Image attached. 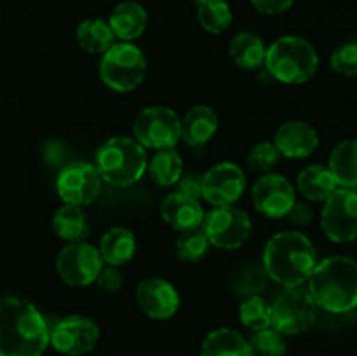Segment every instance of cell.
<instances>
[{
    "mask_svg": "<svg viewBox=\"0 0 357 356\" xmlns=\"http://www.w3.org/2000/svg\"><path fill=\"white\" fill-rule=\"evenodd\" d=\"M47 318L23 297H0V356H42L49 348Z\"/></svg>",
    "mask_w": 357,
    "mask_h": 356,
    "instance_id": "cell-1",
    "label": "cell"
},
{
    "mask_svg": "<svg viewBox=\"0 0 357 356\" xmlns=\"http://www.w3.org/2000/svg\"><path fill=\"white\" fill-rule=\"evenodd\" d=\"M316 264V248L302 232L282 230L265 244L261 265L268 278L284 288L303 285L312 274Z\"/></svg>",
    "mask_w": 357,
    "mask_h": 356,
    "instance_id": "cell-2",
    "label": "cell"
},
{
    "mask_svg": "<svg viewBox=\"0 0 357 356\" xmlns=\"http://www.w3.org/2000/svg\"><path fill=\"white\" fill-rule=\"evenodd\" d=\"M309 292L316 306L342 314L357 307V262L335 255L317 262L309 276Z\"/></svg>",
    "mask_w": 357,
    "mask_h": 356,
    "instance_id": "cell-3",
    "label": "cell"
},
{
    "mask_svg": "<svg viewBox=\"0 0 357 356\" xmlns=\"http://www.w3.org/2000/svg\"><path fill=\"white\" fill-rule=\"evenodd\" d=\"M96 170L112 187H129L142 180L149 168L146 152L135 138L114 136L96 152Z\"/></svg>",
    "mask_w": 357,
    "mask_h": 356,
    "instance_id": "cell-4",
    "label": "cell"
},
{
    "mask_svg": "<svg viewBox=\"0 0 357 356\" xmlns=\"http://www.w3.org/2000/svg\"><path fill=\"white\" fill-rule=\"evenodd\" d=\"M265 66L279 82L303 84L316 75L319 56L307 38L284 35L267 47Z\"/></svg>",
    "mask_w": 357,
    "mask_h": 356,
    "instance_id": "cell-5",
    "label": "cell"
},
{
    "mask_svg": "<svg viewBox=\"0 0 357 356\" xmlns=\"http://www.w3.org/2000/svg\"><path fill=\"white\" fill-rule=\"evenodd\" d=\"M146 75V59L138 45L119 42L103 52L100 77L105 86L117 93L136 89Z\"/></svg>",
    "mask_w": 357,
    "mask_h": 356,
    "instance_id": "cell-6",
    "label": "cell"
},
{
    "mask_svg": "<svg viewBox=\"0 0 357 356\" xmlns=\"http://www.w3.org/2000/svg\"><path fill=\"white\" fill-rule=\"evenodd\" d=\"M316 307L309 288L288 286L271 304V328L281 335L302 334L312 327Z\"/></svg>",
    "mask_w": 357,
    "mask_h": 356,
    "instance_id": "cell-7",
    "label": "cell"
},
{
    "mask_svg": "<svg viewBox=\"0 0 357 356\" xmlns=\"http://www.w3.org/2000/svg\"><path fill=\"white\" fill-rule=\"evenodd\" d=\"M132 135L143 149H173L181 140V119L173 108L146 107L135 119Z\"/></svg>",
    "mask_w": 357,
    "mask_h": 356,
    "instance_id": "cell-8",
    "label": "cell"
},
{
    "mask_svg": "<svg viewBox=\"0 0 357 356\" xmlns=\"http://www.w3.org/2000/svg\"><path fill=\"white\" fill-rule=\"evenodd\" d=\"M202 232L209 244L222 250H237L251 234V218L236 206H215L202 218Z\"/></svg>",
    "mask_w": 357,
    "mask_h": 356,
    "instance_id": "cell-9",
    "label": "cell"
},
{
    "mask_svg": "<svg viewBox=\"0 0 357 356\" xmlns=\"http://www.w3.org/2000/svg\"><path fill=\"white\" fill-rule=\"evenodd\" d=\"M321 225L335 243L357 239V192L352 188H337L324 201Z\"/></svg>",
    "mask_w": 357,
    "mask_h": 356,
    "instance_id": "cell-10",
    "label": "cell"
},
{
    "mask_svg": "<svg viewBox=\"0 0 357 356\" xmlns=\"http://www.w3.org/2000/svg\"><path fill=\"white\" fill-rule=\"evenodd\" d=\"M100 341V328L91 318L72 314L51 327L49 346L65 356H84Z\"/></svg>",
    "mask_w": 357,
    "mask_h": 356,
    "instance_id": "cell-11",
    "label": "cell"
},
{
    "mask_svg": "<svg viewBox=\"0 0 357 356\" xmlns=\"http://www.w3.org/2000/svg\"><path fill=\"white\" fill-rule=\"evenodd\" d=\"M105 262L100 250L89 243H70L63 248L56 260L59 278L70 286H87L96 281Z\"/></svg>",
    "mask_w": 357,
    "mask_h": 356,
    "instance_id": "cell-12",
    "label": "cell"
},
{
    "mask_svg": "<svg viewBox=\"0 0 357 356\" xmlns=\"http://www.w3.org/2000/svg\"><path fill=\"white\" fill-rule=\"evenodd\" d=\"M101 177L91 163H72L61 170L56 191L65 205L84 206L93 202L101 191Z\"/></svg>",
    "mask_w": 357,
    "mask_h": 356,
    "instance_id": "cell-13",
    "label": "cell"
},
{
    "mask_svg": "<svg viewBox=\"0 0 357 356\" xmlns=\"http://www.w3.org/2000/svg\"><path fill=\"white\" fill-rule=\"evenodd\" d=\"M251 195H253L255 208L268 218L288 216L289 209L296 201L291 181L279 173L261 175L255 181Z\"/></svg>",
    "mask_w": 357,
    "mask_h": 356,
    "instance_id": "cell-14",
    "label": "cell"
},
{
    "mask_svg": "<svg viewBox=\"0 0 357 356\" xmlns=\"http://www.w3.org/2000/svg\"><path fill=\"white\" fill-rule=\"evenodd\" d=\"M246 175L237 164L218 163L202 175V198L213 206H230L243 195Z\"/></svg>",
    "mask_w": 357,
    "mask_h": 356,
    "instance_id": "cell-15",
    "label": "cell"
},
{
    "mask_svg": "<svg viewBox=\"0 0 357 356\" xmlns=\"http://www.w3.org/2000/svg\"><path fill=\"white\" fill-rule=\"evenodd\" d=\"M136 302L152 320H167L180 307V295L166 279L149 278L143 279L136 288Z\"/></svg>",
    "mask_w": 357,
    "mask_h": 356,
    "instance_id": "cell-16",
    "label": "cell"
},
{
    "mask_svg": "<svg viewBox=\"0 0 357 356\" xmlns=\"http://www.w3.org/2000/svg\"><path fill=\"white\" fill-rule=\"evenodd\" d=\"M274 145L279 154L288 159H303L316 152L319 147V135L309 122L288 121L275 131Z\"/></svg>",
    "mask_w": 357,
    "mask_h": 356,
    "instance_id": "cell-17",
    "label": "cell"
},
{
    "mask_svg": "<svg viewBox=\"0 0 357 356\" xmlns=\"http://www.w3.org/2000/svg\"><path fill=\"white\" fill-rule=\"evenodd\" d=\"M160 215H162L164 222L169 223L173 229L185 232V230L201 227L204 209L197 199L187 198L180 192H171L160 205Z\"/></svg>",
    "mask_w": 357,
    "mask_h": 356,
    "instance_id": "cell-18",
    "label": "cell"
},
{
    "mask_svg": "<svg viewBox=\"0 0 357 356\" xmlns=\"http://www.w3.org/2000/svg\"><path fill=\"white\" fill-rule=\"evenodd\" d=\"M146 23H149L146 10L143 9L142 3L132 2V0L117 3L108 17V24L115 38H121L122 42H131L143 35V31L146 30Z\"/></svg>",
    "mask_w": 357,
    "mask_h": 356,
    "instance_id": "cell-19",
    "label": "cell"
},
{
    "mask_svg": "<svg viewBox=\"0 0 357 356\" xmlns=\"http://www.w3.org/2000/svg\"><path fill=\"white\" fill-rule=\"evenodd\" d=\"M218 117L208 105H195L181 119V140L190 147H202L215 136Z\"/></svg>",
    "mask_w": 357,
    "mask_h": 356,
    "instance_id": "cell-20",
    "label": "cell"
},
{
    "mask_svg": "<svg viewBox=\"0 0 357 356\" xmlns=\"http://www.w3.org/2000/svg\"><path fill=\"white\" fill-rule=\"evenodd\" d=\"M98 250H100V255L105 264L114 265V267L124 265L126 262H129L135 257V234L129 229H126V227H112L110 230L103 234Z\"/></svg>",
    "mask_w": 357,
    "mask_h": 356,
    "instance_id": "cell-21",
    "label": "cell"
},
{
    "mask_svg": "<svg viewBox=\"0 0 357 356\" xmlns=\"http://www.w3.org/2000/svg\"><path fill=\"white\" fill-rule=\"evenodd\" d=\"M229 54L232 61L243 70H257L265 63V47L264 40L253 31H239L230 40Z\"/></svg>",
    "mask_w": 357,
    "mask_h": 356,
    "instance_id": "cell-22",
    "label": "cell"
},
{
    "mask_svg": "<svg viewBox=\"0 0 357 356\" xmlns=\"http://www.w3.org/2000/svg\"><path fill=\"white\" fill-rule=\"evenodd\" d=\"M298 191L309 201H326L337 191V180L328 168L323 164H312L303 168L296 178Z\"/></svg>",
    "mask_w": 357,
    "mask_h": 356,
    "instance_id": "cell-23",
    "label": "cell"
},
{
    "mask_svg": "<svg viewBox=\"0 0 357 356\" xmlns=\"http://www.w3.org/2000/svg\"><path fill=\"white\" fill-rule=\"evenodd\" d=\"M328 170L344 188L357 187V140H344L331 150Z\"/></svg>",
    "mask_w": 357,
    "mask_h": 356,
    "instance_id": "cell-24",
    "label": "cell"
},
{
    "mask_svg": "<svg viewBox=\"0 0 357 356\" xmlns=\"http://www.w3.org/2000/svg\"><path fill=\"white\" fill-rule=\"evenodd\" d=\"M77 44L89 54H103L115 44V35L108 21L100 17H89L79 23L75 30Z\"/></svg>",
    "mask_w": 357,
    "mask_h": 356,
    "instance_id": "cell-25",
    "label": "cell"
},
{
    "mask_svg": "<svg viewBox=\"0 0 357 356\" xmlns=\"http://www.w3.org/2000/svg\"><path fill=\"white\" fill-rule=\"evenodd\" d=\"M201 356H248V341L234 328H216L206 335Z\"/></svg>",
    "mask_w": 357,
    "mask_h": 356,
    "instance_id": "cell-26",
    "label": "cell"
},
{
    "mask_svg": "<svg viewBox=\"0 0 357 356\" xmlns=\"http://www.w3.org/2000/svg\"><path fill=\"white\" fill-rule=\"evenodd\" d=\"M52 227L61 239L68 243H80L89 236L87 216L80 206L65 205L52 216Z\"/></svg>",
    "mask_w": 357,
    "mask_h": 356,
    "instance_id": "cell-27",
    "label": "cell"
},
{
    "mask_svg": "<svg viewBox=\"0 0 357 356\" xmlns=\"http://www.w3.org/2000/svg\"><path fill=\"white\" fill-rule=\"evenodd\" d=\"M183 175V161L178 150L160 149L153 154L150 161V177L160 187H171L176 185L180 177Z\"/></svg>",
    "mask_w": 357,
    "mask_h": 356,
    "instance_id": "cell-28",
    "label": "cell"
},
{
    "mask_svg": "<svg viewBox=\"0 0 357 356\" xmlns=\"http://www.w3.org/2000/svg\"><path fill=\"white\" fill-rule=\"evenodd\" d=\"M197 17L208 34L220 35L229 30L234 14L225 0H197Z\"/></svg>",
    "mask_w": 357,
    "mask_h": 356,
    "instance_id": "cell-29",
    "label": "cell"
},
{
    "mask_svg": "<svg viewBox=\"0 0 357 356\" xmlns=\"http://www.w3.org/2000/svg\"><path fill=\"white\" fill-rule=\"evenodd\" d=\"M239 320L253 332L271 328V304L260 295L246 297L239 307Z\"/></svg>",
    "mask_w": 357,
    "mask_h": 356,
    "instance_id": "cell-30",
    "label": "cell"
},
{
    "mask_svg": "<svg viewBox=\"0 0 357 356\" xmlns=\"http://www.w3.org/2000/svg\"><path fill=\"white\" fill-rule=\"evenodd\" d=\"M248 356H286V344L282 335L274 328L255 332L248 341Z\"/></svg>",
    "mask_w": 357,
    "mask_h": 356,
    "instance_id": "cell-31",
    "label": "cell"
},
{
    "mask_svg": "<svg viewBox=\"0 0 357 356\" xmlns=\"http://www.w3.org/2000/svg\"><path fill=\"white\" fill-rule=\"evenodd\" d=\"M209 241L202 229L185 230L176 239V255L183 262H199L209 250Z\"/></svg>",
    "mask_w": 357,
    "mask_h": 356,
    "instance_id": "cell-32",
    "label": "cell"
},
{
    "mask_svg": "<svg viewBox=\"0 0 357 356\" xmlns=\"http://www.w3.org/2000/svg\"><path fill=\"white\" fill-rule=\"evenodd\" d=\"M267 278L268 276L265 272L264 265H246L234 279V290H236L237 295L244 297V299L251 295H258L267 285Z\"/></svg>",
    "mask_w": 357,
    "mask_h": 356,
    "instance_id": "cell-33",
    "label": "cell"
},
{
    "mask_svg": "<svg viewBox=\"0 0 357 356\" xmlns=\"http://www.w3.org/2000/svg\"><path fill=\"white\" fill-rule=\"evenodd\" d=\"M279 150L272 142H261L251 149L248 156V166L257 173H267L274 168V164L279 161Z\"/></svg>",
    "mask_w": 357,
    "mask_h": 356,
    "instance_id": "cell-34",
    "label": "cell"
},
{
    "mask_svg": "<svg viewBox=\"0 0 357 356\" xmlns=\"http://www.w3.org/2000/svg\"><path fill=\"white\" fill-rule=\"evenodd\" d=\"M330 63L331 68L337 73H340V75H357V44H354V42L342 44L340 47H337L331 52Z\"/></svg>",
    "mask_w": 357,
    "mask_h": 356,
    "instance_id": "cell-35",
    "label": "cell"
},
{
    "mask_svg": "<svg viewBox=\"0 0 357 356\" xmlns=\"http://www.w3.org/2000/svg\"><path fill=\"white\" fill-rule=\"evenodd\" d=\"M122 283H124V278H122L121 271L117 267H114V265H107V267L103 265V269H101L96 278V285L107 293L119 292Z\"/></svg>",
    "mask_w": 357,
    "mask_h": 356,
    "instance_id": "cell-36",
    "label": "cell"
},
{
    "mask_svg": "<svg viewBox=\"0 0 357 356\" xmlns=\"http://www.w3.org/2000/svg\"><path fill=\"white\" fill-rule=\"evenodd\" d=\"M176 192L187 195L192 199L202 198V175L199 173H187L181 175L180 180L176 181Z\"/></svg>",
    "mask_w": 357,
    "mask_h": 356,
    "instance_id": "cell-37",
    "label": "cell"
},
{
    "mask_svg": "<svg viewBox=\"0 0 357 356\" xmlns=\"http://www.w3.org/2000/svg\"><path fill=\"white\" fill-rule=\"evenodd\" d=\"M295 0H251V6L261 14H281L293 6Z\"/></svg>",
    "mask_w": 357,
    "mask_h": 356,
    "instance_id": "cell-38",
    "label": "cell"
},
{
    "mask_svg": "<svg viewBox=\"0 0 357 356\" xmlns=\"http://www.w3.org/2000/svg\"><path fill=\"white\" fill-rule=\"evenodd\" d=\"M288 216L293 223H296V225H307V223H310V220H312V209H310L305 202L295 201L293 208L289 209Z\"/></svg>",
    "mask_w": 357,
    "mask_h": 356,
    "instance_id": "cell-39",
    "label": "cell"
}]
</instances>
